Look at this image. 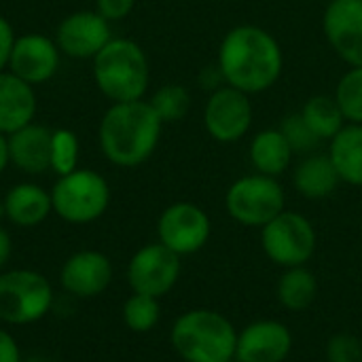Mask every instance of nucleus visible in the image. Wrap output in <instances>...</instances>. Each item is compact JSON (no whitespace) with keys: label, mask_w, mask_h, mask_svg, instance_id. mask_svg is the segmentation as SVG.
Returning <instances> with one entry per match:
<instances>
[{"label":"nucleus","mask_w":362,"mask_h":362,"mask_svg":"<svg viewBox=\"0 0 362 362\" xmlns=\"http://www.w3.org/2000/svg\"><path fill=\"white\" fill-rule=\"evenodd\" d=\"M218 68L227 85L244 93H259L280 78L282 51L269 32L257 25H240L223 38Z\"/></svg>","instance_id":"1"},{"label":"nucleus","mask_w":362,"mask_h":362,"mask_svg":"<svg viewBox=\"0 0 362 362\" xmlns=\"http://www.w3.org/2000/svg\"><path fill=\"white\" fill-rule=\"evenodd\" d=\"M161 127L151 102H115L100 121L98 142L112 165L136 168L155 153Z\"/></svg>","instance_id":"2"},{"label":"nucleus","mask_w":362,"mask_h":362,"mask_svg":"<svg viewBox=\"0 0 362 362\" xmlns=\"http://www.w3.org/2000/svg\"><path fill=\"white\" fill-rule=\"evenodd\" d=\"M170 344L185 362H229L235 358L238 331L221 312L197 308L174 320Z\"/></svg>","instance_id":"3"},{"label":"nucleus","mask_w":362,"mask_h":362,"mask_svg":"<svg viewBox=\"0 0 362 362\" xmlns=\"http://www.w3.org/2000/svg\"><path fill=\"white\" fill-rule=\"evenodd\" d=\"M93 81L102 95L115 102H136L142 100L151 68L144 49L129 38H112L93 57Z\"/></svg>","instance_id":"4"},{"label":"nucleus","mask_w":362,"mask_h":362,"mask_svg":"<svg viewBox=\"0 0 362 362\" xmlns=\"http://www.w3.org/2000/svg\"><path fill=\"white\" fill-rule=\"evenodd\" d=\"M49 193L53 214L70 225H89L102 218L110 204L108 180L89 168H76L74 172L59 176Z\"/></svg>","instance_id":"5"},{"label":"nucleus","mask_w":362,"mask_h":362,"mask_svg":"<svg viewBox=\"0 0 362 362\" xmlns=\"http://www.w3.org/2000/svg\"><path fill=\"white\" fill-rule=\"evenodd\" d=\"M53 305L51 282L34 269L0 272V322L25 327L42 320Z\"/></svg>","instance_id":"6"},{"label":"nucleus","mask_w":362,"mask_h":362,"mask_svg":"<svg viewBox=\"0 0 362 362\" xmlns=\"http://www.w3.org/2000/svg\"><path fill=\"white\" fill-rule=\"evenodd\" d=\"M284 189L278 180L263 174L235 180L225 195L229 216L244 227H265L284 212Z\"/></svg>","instance_id":"7"},{"label":"nucleus","mask_w":362,"mask_h":362,"mask_svg":"<svg viewBox=\"0 0 362 362\" xmlns=\"http://www.w3.org/2000/svg\"><path fill=\"white\" fill-rule=\"evenodd\" d=\"M261 246L278 267H301L316 252V229L299 212H280L261 227Z\"/></svg>","instance_id":"8"},{"label":"nucleus","mask_w":362,"mask_h":362,"mask_svg":"<svg viewBox=\"0 0 362 362\" xmlns=\"http://www.w3.org/2000/svg\"><path fill=\"white\" fill-rule=\"evenodd\" d=\"M212 233L210 216L191 202L168 206L157 221V238L178 257L199 252Z\"/></svg>","instance_id":"9"},{"label":"nucleus","mask_w":362,"mask_h":362,"mask_svg":"<svg viewBox=\"0 0 362 362\" xmlns=\"http://www.w3.org/2000/svg\"><path fill=\"white\" fill-rule=\"evenodd\" d=\"M180 278V257L161 242L146 244L127 263V284L132 293L161 299Z\"/></svg>","instance_id":"10"},{"label":"nucleus","mask_w":362,"mask_h":362,"mask_svg":"<svg viewBox=\"0 0 362 362\" xmlns=\"http://www.w3.org/2000/svg\"><path fill=\"white\" fill-rule=\"evenodd\" d=\"M110 40V21H106L98 11L70 13L55 30L59 51L72 59H93Z\"/></svg>","instance_id":"11"},{"label":"nucleus","mask_w":362,"mask_h":362,"mask_svg":"<svg viewBox=\"0 0 362 362\" xmlns=\"http://www.w3.org/2000/svg\"><path fill=\"white\" fill-rule=\"evenodd\" d=\"M204 123L208 134L218 142H238L252 123V106L248 93L227 85L218 87L204 110Z\"/></svg>","instance_id":"12"},{"label":"nucleus","mask_w":362,"mask_h":362,"mask_svg":"<svg viewBox=\"0 0 362 362\" xmlns=\"http://www.w3.org/2000/svg\"><path fill=\"white\" fill-rule=\"evenodd\" d=\"M59 57H62V51L55 38H49L38 32L21 34L15 38L6 70L34 87L55 76L59 68Z\"/></svg>","instance_id":"13"},{"label":"nucleus","mask_w":362,"mask_h":362,"mask_svg":"<svg viewBox=\"0 0 362 362\" xmlns=\"http://www.w3.org/2000/svg\"><path fill=\"white\" fill-rule=\"evenodd\" d=\"M112 263L100 250H78L59 269L62 288L76 299H93L112 282Z\"/></svg>","instance_id":"14"},{"label":"nucleus","mask_w":362,"mask_h":362,"mask_svg":"<svg viewBox=\"0 0 362 362\" xmlns=\"http://www.w3.org/2000/svg\"><path fill=\"white\" fill-rule=\"evenodd\" d=\"M293 350V333L280 320H257L238 331L240 362H284Z\"/></svg>","instance_id":"15"},{"label":"nucleus","mask_w":362,"mask_h":362,"mask_svg":"<svg viewBox=\"0 0 362 362\" xmlns=\"http://www.w3.org/2000/svg\"><path fill=\"white\" fill-rule=\"evenodd\" d=\"M325 34L350 66H362V0H331L325 11Z\"/></svg>","instance_id":"16"},{"label":"nucleus","mask_w":362,"mask_h":362,"mask_svg":"<svg viewBox=\"0 0 362 362\" xmlns=\"http://www.w3.org/2000/svg\"><path fill=\"white\" fill-rule=\"evenodd\" d=\"M51 132L45 125L30 123L8 136L11 165L23 174H45L51 170Z\"/></svg>","instance_id":"17"},{"label":"nucleus","mask_w":362,"mask_h":362,"mask_svg":"<svg viewBox=\"0 0 362 362\" xmlns=\"http://www.w3.org/2000/svg\"><path fill=\"white\" fill-rule=\"evenodd\" d=\"M36 117V93L34 87L13 72H0V134L11 136L13 132L34 123Z\"/></svg>","instance_id":"18"},{"label":"nucleus","mask_w":362,"mask_h":362,"mask_svg":"<svg viewBox=\"0 0 362 362\" xmlns=\"http://www.w3.org/2000/svg\"><path fill=\"white\" fill-rule=\"evenodd\" d=\"M2 210L8 223L21 229L42 225L53 212L51 193L34 182H19L2 197Z\"/></svg>","instance_id":"19"},{"label":"nucleus","mask_w":362,"mask_h":362,"mask_svg":"<svg viewBox=\"0 0 362 362\" xmlns=\"http://www.w3.org/2000/svg\"><path fill=\"white\" fill-rule=\"evenodd\" d=\"M293 182L303 197L325 199L337 189L341 178L329 155H312L297 165Z\"/></svg>","instance_id":"20"},{"label":"nucleus","mask_w":362,"mask_h":362,"mask_svg":"<svg viewBox=\"0 0 362 362\" xmlns=\"http://www.w3.org/2000/svg\"><path fill=\"white\" fill-rule=\"evenodd\" d=\"M339 178L348 185L362 187V125L350 123L331 140L329 153Z\"/></svg>","instance_id":"21"},{"label":"nucleus","mask_w":362,"mask_h":362,"mask_svg":"<svg viewBox=\"0 0 362 362\" xmlns=\"http://www.w3.org/2000/svg\"><path fill=\"white\" fill-rule=\"evenodd\" d=\"M293 148L280 129H265L255 136L250 144V161L255 170L263 176H280L288 170L293 161Z\"/></svg>","instance_id":"22"},{"label":"nucleus","mask_w":362,"mask_h":362,"mask_svg":"<svg viewBox=\"0 0 362 362\" xmlns=\"http://www.w3.org/2000/svg\"><path fill=\"white\" fill-rule=\"evenodd\" d=\"M316 295L318 280L305 265L284 269L276 286V297L288 312H305L316 301Z\"/></svg>","instance_id":"23"},{"label":"nucleus","mask_w":362,"mask_h":362,"mask_svg":"<svg viewBox=\"0 0 362 362\" xmlns=\"http://www.w3.org/2000/svg\"><path fill=\"white\" fill-rule=\"evenodd\" d=\"M305 123L312 127V132L320 138V140H333L341 127H344V112L337 104L335 98L329 95H314L305 102L303 110H301Z\"/></svg>","instance_id":"24"},{"label":"nucleus","mask_w":362,"mask_h":362,"mask_svg":"<svg viewBox=\"0 0 362 362\" xmlns=\"http://www.w3.org/2000/svg\"><path fill=\"white\" fill-rule=\"evenodd\" d=\"M161 305L159 299L148 295L132 293V297L123 303V322L134 333H148L159 325Z\"/></svg>","instance_id":"25"},{"label":"nucleus","mask_w":362,"mask_h":362,"mask_svg":"<svg viewBox=\"0 0 362 362\" xmlns=\"http://www.w3.org/2000/svg\"><path fill=\"white\" fill-rule=\"evenodd\" d=\"M151 106L163 123H176L187 117L191 108V95L182 85H163L151 98Z\"/></svg>","instance_id":"26"},{"label":"nucleus","mask_w":362,"mask_h":362,"mask_svg":"<svg viewBox=\"0 0 362 362\" xmlns=\"http://www.w3.org/2000/svg\"><path fill=\"white\" fill-rule=\"evenodd\" d=\"M81 142L72 129H53L51 132V170L57 176H66L78 168Z\"/></svg>","instance_id":"27"},{"label":"nucleus","mask_w":362,"mask_h":362,"mask_svg":"<svg viewBox=\"0 0 362 362\" xmlns=\"http://www.w3.org/2000/svg\"><path fill=\"white\" fill-rule=\"evenodd\" d=\"M335 100L346 121L362 125V66H352V70L341 76Z\"/></svg>","instance_id":"28"},{"label":"nucleus","mask_w":362,"mask_h":362,"mask_svg":"<svg viewBox=\"0 0 362 362\" xmlns=\"http://www.w3.org/2000/svg\"><path fill=\"white\" fill-rule=\"evenodd\" d=\"M280 132H282V136L286 138V142L291 144L293 153H299V155L312 153V151L318 148L320 142H322V140L312 132V127L305 123V119H303L301 112L288 115V117L282 121Z\"/></svg>","instance_id":"29"},{"label":"nucleus","mask_w":362,"mask_h":362,"mask_svg":"<svg viewBox=\"0 0 362 362\" xmlns=\"http://www.w3.org/2000/svg\"><path fill=\"white\" fill-rule=\"evenodd\" d=\"M329 362H362V341L352 333H337L327 341Z\"/></svg>","instance_id":"30"},{"label":"nucleus","mask_w":362,"mask_h":362,"mask_svg":"<svg viewBox=\"0 0 362 362\" xmlns=\"http://www.w3.org/2000/svg\"><path fill=\"white\" fill-rule=\"evenodd\" d=\"M136 0H95V11L106 21H121L134 11Z\"/></svg>","instance_id":"31"},{"label":"nucleus","mask_w":362,"mask_h":362,"mask_svg":"<svg viewBox=\"0 0 362 362\" xmlns=\"http://www.w3.org/2000/svg\"><path fill=\"white\" fill-rule=\"evenodd\" d=\"M15 32L13 25L8 23L6 17L0 15V72H4L8 68V59H11V51L15 45Z\"/></svg>","instance_id":"32"},{"label":"nucleus","mask_w":362,"mask_h":362,"mask_svg":"<svg viewBox=\"0 0 362 362\" xmlns=\"http://www.w3.org/2000/svg\"><path fill=\"white\" fill-rule=\"evenodd\" d=\"M21 352L15 337L0 327V362H21Z\"/></svg>","instance_id":"33"},{"label":"nucleus","mask_w":362,"mask_h":362,"mask_svg":"<svg viewBox=\"0 0 362 362\" xmlns=\"http://www.w3.org/2000/svg\"><path fill=\"white\" fill-rule=\"evenodd\" d=\"M11 257H13V238L4 227H0V272H4Z\"/></svg>","instance_id":"34"},{"label":"nucleus","mask_w":362,"mask_h":362,"mask_svg":"<svg viewBox=\"0 0 362 362\" xmlns=\"http://www.w3.org/2000/svg\"><path fill=\"white\" fill-rule=\"evenodd\" d=\"M11 165V155H8V136L0 134V174Z\"/></svg>","instance_id":"35"},{"label":"nucleus","mask_w":362,"mask_h":362,"mask_svg":"<svg viewBox=\"0 0 362 362\" xmlns=\"http://www.w3.org/2000/svg\"><path fill=\"white\" fill-rule=\"evenodd\" d=\"M21 362H55V361H51L49 356H42V354H34V356H28V358H23Z\"/></svg>","instance_id":"36"},{"label":"nucleus","mask_w":362,"mask_h":362,"mask_svg":"<svg viewBox=\"0 0 362 362\" xmlns=\"http://www.w3.org/2000/svg\"><path fill=\"white\" fill-rule=\"evenodd\" d=\"M0 216H4V210H2V197H0Z\"/></svg>","instance_id":"37"},{"label":"nucleus","mask_w":362,"mask_h":362,"mask_svg":"<svg viewBox=\"0 0 362 362\" xmlns=\"http://www.w3.org/2000/svg\"><path fill=\"white\" fill-rule=\"evenodd\" d=\"M229 362H240V361H238V358H233V361H229Z\"/></svg>","instance_id":"38"}]
</instances>
